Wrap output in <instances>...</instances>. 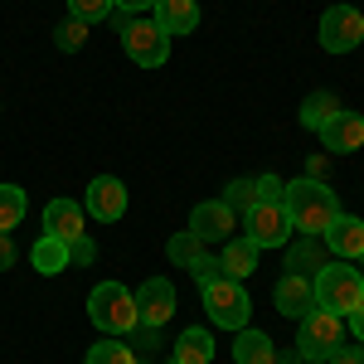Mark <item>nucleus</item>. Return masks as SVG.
<instances>
[{
    "instance_id": "f03ea898",
    "label": "nucleus",
    "mask_w": 364,
    "mask_h": 364,
    "mask_svg": "<svg viewBox=\"0 0 364 364\" xmlns=\"http://www.w3.org/2000/svg\"><path fill=\"white\" fill-rule=\"evenodd\" d=\"M311 287H316V306L340 316V321H350V316L364 306V272L350 267V262H326V267L311 277Z\"/></svg>"
},
{
    "instance_id": "1a4fd4ad",
    "label": "nucleus",
    "mask_w": 364,
    "mask_h": 364,
    "mask_svg": "<svg viewBox=\"0 0 364 364\" xmlns=\"http://www.w3.org/2000/svg\"><path fill=\"white\" fill-rule=\"evenodd\" d=\"M243 219H248V238L257 248H287V238L296 233L291 219H287V204H257Z\"/></svg>"
},
{
    "instance_id": "72a5a7b5",
    "label": "nucleus",
    "mask_w": 364,
    "mask_h": 364,
    "mask_svg": "<svg viewBox=\"0 0 364 364\" xmlns=\"http://www.w3.org/2000/svg\"><path fill=\"white\" fill-rule=\"evenodd\" d=\"M15 262V243H10V233H0V272Z\"/></svg>"
},
{
    "instance_id": "2eb2a0df",
    "label": "nucleus",
    "mask_w": 364,
    "mask_h": 364,
    "mask_svg": "<svg viewBox=\"0 0 364 364\" xmlns=\"http://www.w3.org/2000/svg\"><path fill=\"white\" fill-rule=\"evenodd\" d=\"M44 233L58 238V243H78L83 238V209L73 204V199H49V209H44Z\"/></svg>"
},
{
    "instance_id": "bb28decb",
    "label": "nucleus",
    "mask_w": 364,
    "mask_h": 364,
    "mask_svg": "<svg viewBox=\"0 0 364 364\" xmlns=\"http://www.w3.org/2000/svg\"><path fill=\"white\" fill-rule=\"evenodd\" d=\"M83 39H87V25H83V20H73V15H68V20H63V25L54 29V44L63 49V54L83 49Z\"/></svg>"
},
{
    "instance_id": "f8f14e48",
    "label": "nucleus",
    "mask_w": 364,
    "mask_h": 364,
    "mask_svg": "<svg viewBox=\"0 0 364 364\" xmlns=\"http://www.w3.org/2000/svg\"><path fill=\"white\" fill-rule=\"evenodd\" d=\"M321 141H326V151H336V156L360 151V146H364V117L350 112V107H340V112L321 127Z\"/></svg>"
},
{
    "instance_id": "e433bc0d",
    "label": "nucleus",
    "mask_w": 364,
    "mask_h": 364,
    "mask_svg": "<svg viewBox=\"0 0 364 364\" xmlns=\"http://www.w3.org/2000/svg\"><path fill=\"white\" fill-rule=\"evenodd\" d=\"M360 262H364V252H360Z\"/></svg>"
},
{
    "instance_id": "0eeeda50",
    "label": "nucleus",
    "mask_w": 364,
    "mask_h": 364,
    "mask_svg": "<svg viewBox=\"0 0 364 364\" xmlns=\"http://www.w3.org/2000/svg\"><path fill=\"white\" fill-rule=\"evenodd\" d=\"M364 44V15L355 5H331L321 15V49L326 54H350Z\"/></svg>"
},
{
    "instance_id": "20e7f679",
    "label": "nucleus",
    "mask_w": 364,
    "mask_h": 364,
    "mask_svg": "<svg viewBox=\"0 0 364 364\" xmlns=\"http://www.w3.org/2000/svg\"><path fill=\"white\" fill-rule=\"evenodd\" d=\"M340 345H345V321L321 306H311L301 316V326H296V355H301V364H331V355Z\"/></svg>"
},
{
    "instance_id": "423d86ee",
    "label": "nucleus",
    "mask_w": 364,
    "mask_h": 364,
    "mask_svg": "<svg viewBox=\"0 0 364 364\" xmlns=\"http://www.w3.org/2000/svg\"><path fill=\"white\" fill-rule=\"evenodd\" d=\"M204 311H209L214 326H224V331H243L248 316H252V301H248V291H243V282L219 277V282L204 287Z\"/></svg>"
},
{
    "instance_id": "4c0bfd02",
    "label": "nucleus",
    "mask_w": 364,
    "mask_h": 364,
    "mask_svg": "<svg viewBox=\"0 0 364 364\" xmlns=\"http://www.w3.org/2000/svg\"><path fill=\"white\" fill-rule=\"evenodd\" d=\"M166 364H175V360H166Z\"/></svg>"
},
{
    "instance_id": "4be33fe9",
    "label": "nucleus",
    "mask_w": 364,
    "mask_h": 364,
    "mask_svg": "<svg viewBox=\"0 0 364 364\" xmlns=\"http://www.w3.org/2000/svg\"><path fill=\"white\" fill-rule=\"evenodd\" d=\"M336 112H340V97H336V92H326V87H316L306 102H301V127L321 132V127H326Z\"/></svg>"
},
{
    "instance_id": "6ab92c4d",
    "label": "nucleus",
    "mask_w": 364,
    "mask_h": 364,
    "mask_svg": "<svg viewBox=\"0 0 364 364\" xmlns=\"http://www.w3.org/2000/svg\"><path fill=\"white\" fill-rule=\"evenodd\" d=\"M170 360H175V364H209V360H214V340H209V331H199V326L180 331Z\"/></svg>"
},
{
    "instance_id": "393cba45",
    "label": "nucleus",
    "mask_w": 364,
    "mask_h": 364,
    "mask_svg": "<svg viewBox=\"0 0 364 364\" xmlns=\"http://www.w3.org/2000/svg\"><path fill=\"white\" fill-rule=\"evenodd\" d=\"M224 204L233 214H252L257 209V180H233V185H224Z\"/></svg>"
},
{
    "instance_id": "f3484780",
    "label": "nucleus",
    "mask_w": 364,
    "mask_h": 364,
    "mask_svg": "<svg viewBox=\"0 0 364 364\" xmlns=\"http://www.w3.org/2000/svg\"><path fill=\"white\" fill-rule=\"evenodd\" d=\"M233 364H277V345H272V336H262V331H252V326H243V331H233Z\"/></svg>"
},
{
    "instance_id": "c756f323",
    "label": "nucleus",
    "mask_w": 364,
    "mask_h": 364,
    "mask_svg": "<svg viewBox=\"0 0 364 364\" xmlns=\"http://www.w3.org/2000/svg\"><path fill=\"white\" fill-rule=\"evenodd\" d=\"M282 195H287L282 175H257V204H282Z\"/></svg>"
},
{
    "instance_id": "6e6552de",
    "label": "nucleus",
    "mask_w": 364,
    "mask_h": 364,
    "mask_svg": "<svg viewBox=\"0 0 364 364\" xmlns=\"http://www.w3.org/2000/svg\"><path fill=\"white\" fill-rule=\"evenodd\" d=\"M170 316H175V282H170V277L141 282V287H136V326L161 331Z\"/></svg>"
},
{
    "instance_id": "dca6fc26",
    "label": "nucleus",
    "mask_w": 364,
    "mask_h": 364,
    "mask_svg": "<svg viewBox=\"0 0 364 364\" xmlns=\"http://www.w3.org/2000/svg\"><path fill=\"white\" fill-rule=\"evenodd\" d=\"M156 25L166 29L170 39H175V34H195L199 29V5L195 0H156Z\"/></svg>"
},
{
    "instance_id": "b1692460",
    "label": "nucleus",
    "mask_w": 364,
    "mask_h": 364,
    "mask_svg": "<svg viewBox=\"0 0 364 364\" xmlns=\"http://www.w3.org/2000/svg\"><path fill=\"white\" fill-rule=\"evenodd\" d=\"M87 364H141L136 360V350L127 345V340H97L92 350H87Z\"/></svg>"
},
{
    "instance_id": "cd10ccee",
    "label": "nucleus",
    "mask_w": 364,
    "mask_h": 364,
    "mask_svg": "<svg viewBox=\"0 0 364 364\" xmlns=\"http://www.w3.org/2000/svg\"><path fill=\"white\" fill-rule=\"evenodd\" d=\"M68 15H73V20H83V25L107 20V15H112V0H68Z\"/></svg>"
},
{
    "instance_id": "4468645a",
    "label": "nucleus",
    "mask_w": 364,
    "mask_h": 364,
    "mask_svg": "<svg viewBox=\"0 0 364 364\" xmlns=\"http://www.w3.org/2000/svg\"><path fill=\"white\" fill-rule=\"evenodd\" d=\"M277 311L282 316H291V321H301L311 306H316V287H311V277H301V272H287V277L277 282Z\"/></svg>"
},
{
    "instance_id": "c9c22d12",
    "label": "nucleus",
    "mask_w": 364,
    "mask_h": 364,
    "mask_svg": "<svg viewBox=\"0 0 364 364\" xmlns=\"http://www.w3.org/2000/svg\"><path fill=\"white\" fill-rule=\"evenodd\" d=\"M277 364H301V355H282L277 350Z\"/></svg>"
},
{
    "instance_id": "a878e982",
    "label": "nucleus",
    "mask_w": 364,
    "mask_h": 364,
    "mask_svg": "<svg viewBox=\"0 0 364 364\" xmlns=\"http://www.w3.org/2000/svg\"><path fill=\"white\" fill-rule=\"evenodd\" d=\"M199 252H204V243H199L190 228H185V233H175V238L166 243V257H170V262H180V267H190Z\"/></svg>"
},
{
    "instance_id": "9d476101",
    "label": "nucleus",
    "mask_w": 364,
    "mask_h": 364,
    "mask_svg": "<svg viewBox=\"0 0 364 364\" xmlns=\"http://www.w3.org/2000/svg\"><path fill=\"white\" fill-rule=\"evenodd\" d=\"M233 209H228L224 199H204L195 204V214H190V233H195L199 243H228L233 238Z\"/></svg>"
},
{
    "instance_id": "f704fd0d",
    "label": "nucleus",
    "mask_w": 364,
    "mask_h": 364,
    "mask_svg": "<svg viewBox=\"0 0 364 364\" xmlns=\"http://www.w3.org/2000/svg\"><path fill=\"white\" fill-rule=\"evenodd\" d=\"M350 331H355V340H360V345H364V306L355 311V316H350Z\"/></svg>"
},
{
    "instance_id": "a211bd4d",
    "label": "nucleus",
    "mask_w": 364,
    "mask_h": 364,
    "mask_svg": "<svg viewBox=\"0 0 364 364\" xmlns=\"http://www.w3.org/2000/svg\"><path fill=\"white\" fill-rule=\"evenodd\" d=\"M257 243H252L248 233L243 238H228V248L219 252V262H224V277H233V282H243V277H252L257 272Z\"/></svg>"
},
{
    "instance_id": "412c9836",
    "label": "nucleus",
    "mask_w": 364,
    "mask_h": 364,
    "mask_svg": "<svg viewBox=\"0 0 364 364\" xmlns=\"http://www.w3.org/2000/svg\"><path fill=\"white\" fill-rule=\"evenodd\" d=\"M321 267H326V248H321L316 238H301V243H291V248H287V272L316 277Z\"/></svg>"
},
{
    "instance_id": "f257e3e1",
    "label": "nucleus",
    "mask_w": 364,
    "mask_h": 364,
    "mask_svg": "<svg viewBox=\"0 0 364 364\" xmlns=\"http://www.w3.org/2000/svg\"><path fill=\"white\" fill-rule=\"evenodd\" d=\"M282 204H287V219H291V228H296V233H306V238L326 233V224L340 214L336 190H331V185H321V180H311V175H301V180H287V195H282Z\"/></svg>"
},
{
    "instance_id": "473e14b6",
    "label": "nucleus",
    "mask_w": 364,
    "mask_h": 364,
    "mask_svg": "<svg viewBox=\"0 0 364 364\" xmlns=\"http://www.w3.org/2000/svg\"><path fill=\"white\" fill-rule=\"evenodd\" d=\"M112 10L132 15V10H156V0H112Z\"/></svg>"
},
{
    "instance_id": "ddd939ff",
    "label": "nucleus",
    "mask_w": 364,
    "mask_h": 364,
    "mask_svg": "<svg viewBox=\"0 0 364 364\" xmlns=\"http://www.w3.org/2000/svg\"><path fill=\"white\" fill-rule=\"evenodd\" d=\"M326 248L336 252V257H345V262H360L364 252V219H355V214H336L331 224H326Z\"/></svg>"
},
{
    "instance_id": "c85d7f7f",
    "label": "nucleus",
    "mask_w": 364,
    "mask_h": 364,
    "mask_svg": "<svg viewBox=\"0 0 364 364\" xmlns=\"http://www.w3.org/2000/svg\"><path fill=\"white\" fill-rule=\"evenodd\" d=\"M190 272H195L199 287H209V282H219V277H224V262H219V257H209V252H199L195 262H190Z\"/></svg>"
},
{
    "instance_id": "7c9ffc66",
    "label": "nucleus",
    "mask_w": 364,
    "mask_h": 364,
    "mask_svg": "<svg viewBox=\"0 0 364 364\" xmlns=\"http://www.w3.org/2000/svg\"><path fill=\"white\" fill-rule=\"evenodd\" d=\"M92 257H97V243H92L87 233L78 238V243H68V267H73V262H78V267H87Z\"/></svg>"
},
{
    "instance_id": "aec40b11",
    "label": "nucleus",
    "mask_w": 364,
    "mask_h": 364,
    "mask_svg": "<svg viewBox=\"0 0 364 364\" xmlns=\"http://www.w3.org/2000/svg\"><path fill=\"white\" fill-rule=\"evenodd\" d=\"M29 262H34V272H44V277H58L63 267H68V243H58V238H39L34 248H29Z\"/></svg>"
},
{
    "instance_id": "39448f33",
    "label": "nucleus",
    "mask_w": 364,
    "mask_h": 364,
    "mask_svg": "<svg viewBox=\"0 0 364 364\" xmlns=\"http://www.w3.org/2000/svg\"><path fill=\"white\" fill-rule=\"evenodd\" d=\"M117 15V29H122V49H127V58L132 63H141V68H161L170 58V34L156 20H127L122 10H112Z\"/></svg>"
},
{
    "instance_id": "7ed1b4c3",
    "label": "nucleus",
    "mask_w": 364,
    "mask_h": 364,
    "mask_svg": "<svg viewBox=\"0 0 364 364\" xmlns=\"http://www.w3.org/2000/svg\"><path fill=\"white\" fill-rule=\"evenodd\" d=\"M87 321H92L97 331H107V336L127 340L136 331V291H127L122 282L92 287V296H87Z\"/></svg>"
},
{
    "instance_id": "2f4dec72",
    "label": "nucleus",
    "mask_w": 364,
    "mask_h": 364,
    "mask_svg": "<svg viewBox=\"0 0 364 364\" xmlns=\"http://www.w3.org/2000/svg\"><path fill=\"white\" fill-rule=\"evenodd\" d=\"M331 364H364V345H340L331 355Z\"/></svg>"
},
{
    "instance_id": "5701e85b",
    "label": "nucleus",
    "mask_w": 364,
    "mask_h": 364,
    "mask_svg": "<svg viewBox=\"0 0 364 364\" xmlns=\"http://www.w3.org/2000/svg\"><path fill=\"white\" fill-rule=\"evenodd\" d=\"M25 209H29V199L20 185H0V233H10V228L25 219Z\"/></svg>"
},
{
    "instance_id": "9b49d317",
    "label": "nucleus",
    "mask_w": 364,
    "mask_h": 364,
    "mask_svg": "<svg viewBox=\"0 0 364 364\" xmlns=\"http://www.w3.org/2000/svg\"><path fill=\"white\" fill-rule=\"evenodd\" d=\"M87 214L102 219V224H117V219L127 214V185H122L117 175H97V180L87 185Z\"/></svg>"
}]
</instances>
